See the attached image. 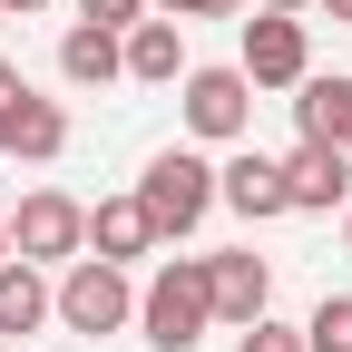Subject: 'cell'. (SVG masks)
Instances as JSON below:
<instances>
[{"instance_id": "14", "label": "cell", "mask_w": 352, "mask_h": 352, "mask_svg": "<svg viewBox=\"0 0 352 352\" xmlns=\"http://www.w3.org/2000/svg\"><path fill=\"white\" fill-rule=\"evenodd\" d=\"M59 78H69V88H108V78H127V39L69 20V30H59Z\"/></svg>"}, {"instance_id": "27", "label": "cell", "mask_w": 352, "mask_h": 352, "mask_svg": "<svg viewBox=\"0 0 352 352\" xmlns=\"http://www.w3.org/2000/svg\"><path fill=\"white\" fill-rule=\"evenodd\" d=\"M0 352H30V342H0Z\"/></svg>"}, {"instance_id": "26", "label": "cell", "mask_w": 352, "mask_h": 352, "mask_svg": "<svg viewBox=\"0 0 352 352\" xmlns=\"http://www.w3.org/2000/svg\"><path fill=\"white\" fill-rule=\"evenodd\" d=\"M342 254H352V206H342Z\"/></svg>"}, {"instance_id": "9", "label": "cell", "mask_w": 352, "mask_h": 352, "mask_svg": "<svg viewBox=\"0 0 352 352\" xmlns=\"http://www.w3.org/2000/svg\"><path fill=\"white\" fill-rule=\"evenodd\" d=\"M206 284H215V323H264V303H274V264H264L254 245L245 254H206Z\"/></svg>"}, {"instance_id": "17", "label": "cell", "mask_w": 352, "mask_h": 352, "mask_svg": "<svg viewBox=\"0 0 352 352\" xmlns=\"http://www.w3.org/2000/svg\"><path fill=\"white\" fill-rule=\"evenodd\" d=\"M78 20H88V30H118V39H127V30L147 20V0H78Z\"/></svg>"}, {"instance_id": "2", "label": "cell", "mask_w": 352, "mask_h": 352, "mask_svg": "<svg viewBox=\"0 0 352 352\" xmlns=\"http://www.w3.org/2000/svg\"><path fill=\"white\" fill-rule=\"evenodd\" d=\"M138 206H147L157 245L196 235V226H206V206H215V166H206L196 147H157V157H147V176H138Z\"/></svg>"}, {"instance_id": "6", "label": "cell", "mask_w": 352, "mask_h": 352, "mask_svg": "<svg viewBox=\"0 0 352 352\" xmlns=\"http://www.w3.org/2000/svg\"><path fill=\"white\" fill-rule=\"evenodd\" d=\"M254 88H303L314 78V39H303V20L294 10H254L245 20V59H235Z\"/></svg>"}, {"instance_id": "15", "label": "cell", "mask_w": 352, "mask_h": 352, "mask_svg": "<svg viewBox=\"0 0 352 352\" xmlns=\"http://www.w3.org/2000/svg\"><path fill=\"white\" fill-rule=\"evenodd\" d=\"M294 127L323 147H352V78H303L294 88Z\"/></svg>"}, {"instance_id": "20", "label": "cell", "mask_w": 352, "mask_h": 352, "mask_svg": "<svg viewBox=\"0 0 352 352\" xmlns=\"http://www.w3.org/2000/svg\"><path fill=\"white\" fill-rule=\"evenodd\" d=\"M254 10H294V20H303V10H314V0H254Z\"/></svg>"}, {"instance_id": "13", "label": "cell", "mask_w": 352, "mask_h": 352, "mask_svg": "<svg viewBox=\"0 0 352 352\" xmlns=\"http://www.w3.org/2000/svg\"><path fill=\"white\" fill-rule=\"evenodd\" d=\"M127 78H138V88H176V78H186V20H138V30H127Z\"/></svg>"}, {"instance_id": "24", "label": "cell", "mask_w": 352, "mask_h": 352, "mask_svg": "<svg viewBox=\"0 0 352 352\" xmlns=\"http://www.w3.org/2000/svg\"><path fill=\"white\" fill-rule=\"evenodd\" d=\"M10 78H20V69H10V59H0V98H10Z\"/></svg>"}, {"instance_id": "16", "label": "cell", "mask_w": 352, "mask_h": 352, "mask_svg": "<svg viewBox=\"0 0 352 352\" xmlns=\"http://www.w3.org/2000/svg\"><path fill=\"white\" fill-rule=\"evenodd\" d=\"M303 352H352V294H323L303 314Z\"/></svg>"}, {"instance_id": "22", "label": "cell", "mask_w": 352, "mask_h": 352, "mask_svg": "<svg viewBox=\"0 0 352 352\" xmlns=\"http://www.w3.org/2000/svg\"><path fill=\"white\" fill-rule=\"evenodd\" d=\"M147 10H157V20H186V0H147Z\"/></svg>"}, {"instance_id": "18", "label": "cell", "mask_w": 352, "mask_h": 352, "mask_svg": "<svg viewBox=\"0 0 352 352\" xmlns=\"http://www.w3.org/2000/svg\"><path fill=\"white\" fill-rule=\"evenodd\" d=\"M235 352H303V333L294 323H274V314H264V323H245V342Z\"/></svg>"}, {"instance_id": "3", "label": "cell", "mask_w": 352, "mask_h": 352, "mask_svg": "<svg viewBox=\"0 0 352 352\" xmlns=\"http://www.w3.org/2000/svg\"><path fill=\"white\" fill-rule=\"evenodd\" d=\"M10 254L39 264V274H50V264H78V254H88V206L59 196V186H30V196L10 206Z\"/></svg>"}, {"instance_id": "8", "label": "cell", "mask_w": 352, "mask_h": 352, "mask_svg": "<svg viewBox=\"0 0 352 352\" xmlns=\"http://www.w3.org/2000/svg\"><path fill=\"white\" fill-rule=\"evenodd\" d=\"M274 166H284V206H294V215H333V206H352V147L303 138V147L274 157Z\"/></svg>"}, {"instance_id": "5", "label": "cell", "mask_w": 352, "mask_h": 352, "mask_svg": "<svg viewBox=\"0 0 352 352\" xmlns=\"http://www.w3.org/2000/svg\"><path fill=\"white\" fill-rule=\"evenodd\" d=\"M176 88H186V138L235 147L245 127H254V78H245V69H186Z\"/></svg>"}, {"instance_id": "7", "label": "cell", "mask_w": 352, "mask_h": 352, "mask_svg": "<svg viewBox=\"0 0 352 352\" xmlns=\"http://www.w3.org/2000/svg\"><path fill=\"white\" fill-rule=\"evenodd\" d=\"M0 157H30V166L69 157V108L39 98L30 78H10V98H0Z\"/></svg>"}, {"instance_id": "10", "label": "cell", "mask_w": 352, "mask_h": 352, "mask_svg": "<svg viewBox=\"0 0 352 352\" xmlns=\"http://www.w3.org/2000/svg\"><path fill=\"white\" fill-rule=\"evenodd\" d=\"M215 206H235L245 226H274V215H294V206H284V166H274V157H254V147H235L226 166H215Z\"/></svg>"}, {"instance_id": "23", "label": "cell", "mask_w": 352, "mask_h": 352, "mask_svg": "<svg viewBox=\"0 0 352 352\" xmlns=\"http://www.w3.org/2000/svg\"><path fill=\"white\" fill-rule=\"evenodd\" d=\"M0 264H10V206H0Z\"/></svg>"}, {"instance_id": "21", "label": "cell", "mask_w": 352, "mask_h": 352, "mask_svg": "<svg viewBox=\"0 0 352 352\" xmlns=\"http://www.w3.org/2000/svg\"><path fill=\"white\" fill-rule=\"evenodd\" d=\"M0 10H10V20H30V10H50V0H0Z\"/></svg>"}, {"instance_id": "19", "label": "cell", "mask_w": 352, "mask_h": 352, "mask_svg": "<svg viewBox=\"0 0 352 352\" xmlns=\"http://www.w3.org/2000/svg\"><path fill=\"white\" fill-rule=\"evenodd\" d=\"M245 0H186V20H235Z\"/></svg>"}, {"instance_id": "12", "label": "cell", "mask_w": 352, "mask_h": 352, "mask_svg": "<svg viewBox=\"0 0 352 352\" xmlns=\"http://www.w3.org/2000/svg\"><path fill=\"white\" fill-rule=\"evenodd\" d=\"M50 314H59V284L39 274V264H20V254H10V264H0V342H30Z\"/></svg>"}, {"instance_id": "4", "label": "cell", "mask_w": 352, "mask_h": 352, "mask_svg": "<svg viewBox=\"0 0 352 352\" xmlns=\"http://www.w3.org/2000/svg\"><path fill=\"white\" fill-rule=\"evenodd\" d=\"M59 323L69 333H127L138 323V284H127V264H98V254H78L69 274H59Z\"/></svg>"}, {"instance_id": "25", "label": "cell", "mask_w": 352, "mask_h": 352, "mask_svg": "<svg viewBox=\"0 0 352 352\" xmlns=\"http://www.w3.org/2000/svg\"><path fill=\"white\" fill-rule=\"evenodd\" d=\"M323 10H333V20H352V0H323Z\"/></svg>"}, {"instance_id": "11", "label": "cell", "mask_w": 352, "mask_h": 352, "mask_svg": "<svg viewBox=\"0 0 352 352\" xmlns=\"http://www.w3.org/2000/svg\"><path fill=\"white\" fill-rule=\"evenodd\" d=\"M88 254H98V264H138V254H157L147 206H138V196H98V206H88Z\"/></svg>"}, {"instance_id": "1", "label": "cell", "mask_w": 352, "mask_h": 352, "mask_svg": "<svg viewBox=\"0 0 352 352\" xmlns=\"http://www.w3.org/2000/svg\"><path fill=\"white\" fill-rule=\"evenodd\" d=\"M206 323H215L206 254H166L157 274H147V294H138V333H147L157 352H196V342H206Z\"/></svg>"}]
</instances>
